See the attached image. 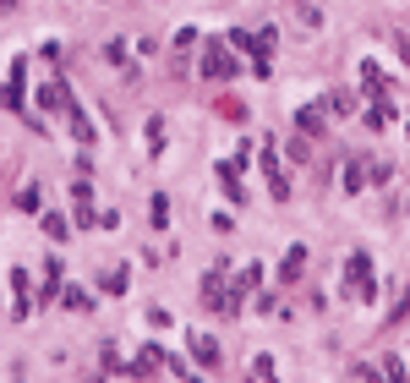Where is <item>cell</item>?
<instances>
[{
  "label": "cell",
  "mask_w": 410,
  "mask_h": 383,
  "mask_svg": "<svg viewBox=\"0 0 410 383\" xmlns=\"http://www.w3.org/2000/svg\"><path fill=\"white\" fill-rule=\"evenodd\" d=\"M11 296H17V318H28V274H11Z\"/></svg>",
  "instance_id": "cell-9"
},
{
  "label": "cell",
  "mask_w": 410,
  "mask_h": 383,
  "mask_svg": "<svg viewBox=\"0 0 410 383\" xmlns=\"http://www.w3.org/2000/svg\"><path fill=\"white\" fill-rule=\"evenodd\" d=\"M11 6H17V0H0V11H11Z\"/></svg>",
  "instance_id": "cell-15"
},
{
  "label": "cell",
  "mask_w": 410,
  "mask_h": 383,
  "mask_svg": "<svg viewBox=\"0 0 410 383\" xmlns=\"http://www.w3.org/2000/svg\"><path fill=\"white\" fill-rule=\"evenodd\" d=\"M104 61H110V66H126V44L110 39V44H104Z\"/></svg>",
  "instance_id": "cell-13"
},
{
  "label": "cell",
  "mask_w": 410,
  "mask_h": 383,
  "mask_svg": "<svg viewBox=\"0 0 410 383\" xmlns=\"http://www.w3.org/2000/svg\"><path fill=\"white\" fill-rule=\"evenodd\" d=\"M22 72H28V61H11V82H6V93H0V104H6V110H22Z\"/></svg>",
  "instance_id": "cell-3"
},
{
  "label": "cell",
  "mask_w": 410,
  "mask_h": 383,
  "mask_svg": "<svg viewBox=\"0 0 410 383\" xmlns=\"http://www.w3.org/2000/svg\"><path fill=\"white\" fill-rule=\"evenodd\" d=\"M203 72H208V77H230V55H225V44H208Z\"/></svg>",
  "instance_id": "cell-6"
},
{
  "label": "cell",
  "mask_w": 410,
  "mask_h": 383,
  "mask_svg": "<svg viewBox=\"0 0 410 383\" xmlns=\"http://www.w3.org/2000/svg\"><path fill=\"white\" fill-rule=\"evenodd\" d=\"M301 132H307V137H317V132H323V110H317V104H307V110H301Z\"/></svg>",
  "instance_id": "cell-10"
},
{
  "label": "cell",
  "mask_w": 410,
  "mask_h": 383,
  "mask_svg": "<svg viewBox=\"0 0 410 383\" xmlns=\"http://www.w3.org/2000/svg\"><path fill=\"white\" fill-rule=\"evenodd\" d=\"M44 236H49V241H66L71 230H66V219H61V214H44Z\"/></svg>",
  "instance_id": "cell-11"
},
{
  "label": "cell",
  "mask_w": 410,
  "mask_h": 383,
  "mask_svg": "<svg viewBox=\"0 0 410 383\" xmlns=\"http://www.w3.org/2000/svg\"><path fill=\"white\" fill-rule=\"evenodd\" d=\"M361 181H367V170H361V159L345 164V192H361Z\"/></svg>",
  "instance_id": "cell-12"
},
{
  "label": "cell",
  "mask_w": 410,
  "mask_h": 383,
  "mask_svg": "<svg viewBox=\"0 0 410 383\" xmlns=\"http://www.w3.org/2000/svg\"><path fill=\"white\" fill-rule=\"evenodd\" d=\"M372 290H377V285H372V258L356 252V258H350V296H356V302H372Z\"/></svg>",
  "instance_id": "cell-1"
},
{
  "label": "cell",
  "mask_w": 410,
  "mask_h": 383,
  "mask_svg": "<svg viewBox=\"0 0 410 383\" xmlns=\"http://www.w3.org/2000/svg\"><path fill=\"white\" fill-rule=\"evenodd\" d=\"M192 356H197L203 367H213V362H219V345L208 340V334H192Z\"/></svg>",
  "instance_id": "cell-7"
},
{
  "label": "cell",
  "mask_w": 410,
  "mask_h": 383,
  "mask_svg": "<svg viewBox=\"0 0 410 383\" xmlns=\"http://www.w3.org/2000/svg\"><path fill=\"white\" fill-rule=\"evenodd\" d=\"M39 104H44V110H55V115H66V110H71L66 82H44V88H39Z\"/></svg>",
  "instance_id": "cell-2"
},
{
  "label": "cell",
  "mask_w": 410,
  "mask_h": 383,
  "mask_svg": "<svg viewBox=\"0 0 410 383\" xmlns=\"http://www.w3.org/2000/svg\"><path fill=\"white\" fill-rule=\"evenodd\" d=\"M66 121H71V137H77V142H93V126H88L82 110H66Z\"/></svg>",
  "instance_id": "cell-8"
},
{
  "label": "cell",
  "mask_w": 410,
  "mask_h": 383,
  "mask_svg": "<svg viewBox=\"0 0 410 383\" xmlns=\"http://www.w3.org/2000/svg\"><path fill=\"white\" fill-rule=\"evenodd\" d=\"M252 378H274V356H257L252 362Z\"/></svg>",
  "instance_id": "cell-14"
},
{
  "label": "cell",
  "mask_w": 410,
  "mask_h": 383,
  "mask_svg": "<svg viewBox=\"0 0 410 383\" xmlns=\"http://www.w3.org/2000/svg\"><path fill=\"white\" fill-rule=\"evenodd\" d=\"M301 268H307V246H290L285 252V263H279V280H301Z\"/></svg>",
  "instance_id": "cell-4"
},
{
  "label": "cell",
  "mask_w": 410,
  "mask_h": 383,
  "mask_svg": "<svg viewBox=\"0 0 410 383\" xmlns=\"http://www.w3.org/2000/svg\"><path fill=\"white\" fill-rule=\"evenodd\" d=\"M164 362H170V356H164L159 345H143V350H137V362H131V372H159Z\"/></svg>",
  "instance_id": "cell-5"
}]
</instances>
